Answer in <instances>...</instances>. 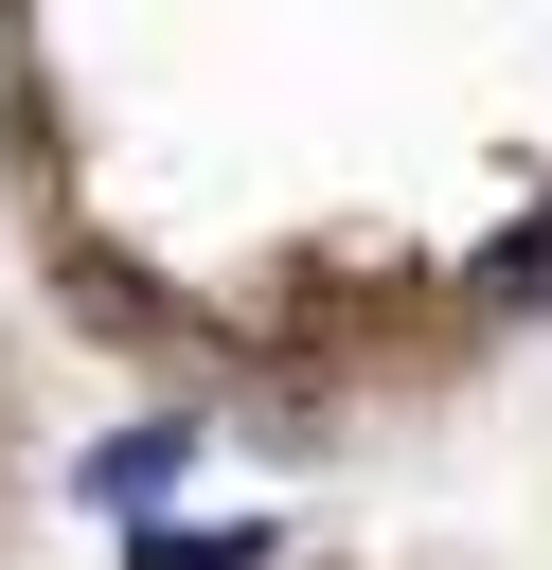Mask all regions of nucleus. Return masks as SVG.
Returning <instances> with one entry per match:
<instances>
[{
    "instance_id": "f257e3e1",
    "label": "nucleus",
    "mask_w": 552,
    "mask_h": 570,
    "mask_svg": "<svg viewBox=\"0 0 552 570\" xmlns=\"http://www.w3.org/2000/svg\"><path fill=\"white\" fill-rule=\"evenodd\" d=\"M125 570H285V552H267V534H142Z\"/></svg>"
},
{
    "instance_id": "f03ea898",
    "label": "nucleus",
    "mask_w": 552,
    "mask_h": 570,
    "mask_svg": "<svg viewBox=\"0 0 552 570\" xmlns=\"http://www.w3.org/2000/svg\"><path fill=\"white\" fill-rule=\"evenodd\" d=\"M160 481H178V428H142V445H107V463H89V499H160Z\"/></svg>"
}]
</instances>
